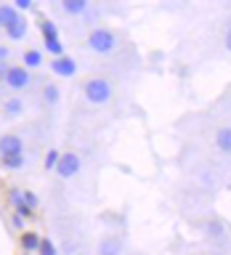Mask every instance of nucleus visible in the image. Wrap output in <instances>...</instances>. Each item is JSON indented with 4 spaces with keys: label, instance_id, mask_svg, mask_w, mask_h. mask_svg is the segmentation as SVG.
Returning a JSON list of instances; mask_svg holds the SVG:
<instances>
[{
    "label": "nucleus",
    "instance_id": "f257e3e1",
    "mask_svg": "<svg viewBox=\"0 0 231 255\" xmlns=\"http://www.w3.org/2000/svg\"><path fill=\"white\" fill-rule=\"evenodd\" d=\"M112 93H115V88L107 77H88L83 83V96L88 104H93V107H104V104L112 101Z\"/></svg>",
    "mask_w": 231,
    "mask_h": 255
},
{
    "label": "nucleus",
    "instance_id": "f03ea898",
    "mask_svg": "<svg viewBox=\"0 0 231 255\" xmlns=\"http://www.w3.org/2000/svg\"><path fill=\"white\" fill-rule=\"evenodd\" d=\"M85 45L91 48L93 53H112L117 48V35L112 29H107V27H96V29H91L88 32V37H85Z\"/></svg>",
    "mask_w": 231,
    "mask_h": 255
},
{
    "label": "nucleus",
    "instance_id": "7ed1b4c3",
    "mask_svg": "<svg viewBox=\"0 0 231 255\" xmlns=\"http://www.w3.org/2000/svg\"><path fill=\"white\" fill-rule=\"evenodd\" d=\"M3 83H5L8 91L19 93V91H24V88H29L32 75H29L27 67H21V64H13V67H8V75H5Z\"/></svg>",
    "mask_w": 231,
    "mask_h": 255
},
{
    "label": "nucleus",
    "instance_id": "20e7f679",
    "mask_svg": "<svg viewBox=\"0 0 231 255\" xmlns=\"http://www.w3.org/2000/svg\"><path fill=\"white\" fill-rule=\"evenodd\" d=\"M53 170L59 178H75V175L83 170V159H80L75 151H64V154H59V162H56Z\"/></svg>",
    "mask_w": 231,
    "mask_h": 255
},
{
    "label": "nucleus",
    "instance_id": "39448f33",
    "mask_svg": "<svg viewBox=\"0 0 231 255\" xmlns=\"http://www.w3.org/2000/svg\"><path fill=\"white\" fill-rule=\"evenodd\" d=\"M21 151H24V141L16 133L0 135V157H13V154H21Z\"/></svg>",
    "mask_w": 231,
    "mask_h": 255
},
{
    "label": "nucleus",
    "instance_id": "423d86ee",
    "mask_svg": "<svg viewBox=\"0 0 231 255\" xmlns=\"http://www.w3.org/2000/svg\"><path fill=\"white\" fill-rule=\"evenodd\" d=\"M51 69L56 72L59 77H75L77 75V61L72 59V56H59V59H53L51 61Z\"/></svg>",
    "mask_w": 231,
    "mask_h": 255
},
{
    "label": "nucleus",
    "instance_id": "0eeeda50",
    "mask_svg": "<svg viewBox=\"0 0 231 255\" xmlns=\"http://www.w3.org/2000/svg\"><path fill=\"white\" fill-rule=\"evenodd\" d=\"M99 255H122V239L119 237H104L99 242Z\"/></svg>",
    "mask_w": 231,
    "mask_h": 255
},
{
    "label": "nucleus",
    "instance_id": "6e6552de",
    "mask_svg": "<svg viewBox=\"0 0 231 255\" xmlns=\"http://www.w3.org/2000/svg\"><path fill=\"white\" fill-rule=\"evenodd\" d=\"M5 35H8V40H21L24 35H27V19H24V16L13 19V21L5 27Z\"/></svg>",
    "mask_w": 231,
    "mask_h": 255
},
{
    "label": "nucleus",
    "instance_id": "1a4fd4ad",
    "mask_svg": "<svg viewBox=\"0 0 231 255\" xmlns=\"http://www.w3.org/2000/svg\"><path fill=\"white\" fill-rule=\"evenodd\" d=\"M215 146H218L223 154H231V125L218 128V133H215Z\"/></svg>",
    "mask_w": 231,
    "mask_h": 255
},
{
    "label": "nucleus",
    "instance_id": "9d476101",
    "mask_svg": "<svg viewBox=\"0 0 231 255\" xmlns=\"http://www.w3.org/2000/svg\"><path fill=\"white\" fill-rule=\"evenodd\" d=\"M88 8H91V3H88V0H61V11H64V13H72V16L85 13Z\"/></svg>",
    "mask_w": 231,
    "mask_h": 255
},
{
    "label": "nucleus",
    "instance_id": "9b49d317",
    "mask_svg": "<svg viewBox=\"0 0 231 255\" xmlns=\"http://www.w3.org/2000/svg\"><path fill=\"white\" fill-rule=\"evenodd\" d=\"M3 115H5V117H21V115H24V101L19 99V96L8 99V101L3 104Z\"/></svg>",
    "mask_w": 231,
    "mask_h": 255
},
{
    "label": "nucleus",
    "instance_id": "f8f14e48",
    "mask_svg": "<svg viewBox=\"0 0 231 255\" xmlns=\"http://www.w3.org/2000/svg\"><path fill=\"white\" fill-rule=\"evenodd\" d=\"M21 67H27V69H37V67H43V53H40V51H35V48H29V51H24Z\"/></svg>",
    "mask_w": 231,
    "mask_h": 255
},
{
    "label": "nucleus",
    "instance_id": "ddd939ff",
    "mask_svg": "<svg viewBox=\"0 0 231 255\" xmlns=\"http://www.w3.org/2000/svg\"><path fill=\"white\" fill-rule=\"evenodd\" d=\"M19 242H21V250H37V245H40V234H35V231H21V237H19Z\"/></svg>",
    "mask_w": 231,
    "mask_h": 255
},
{
    "label": "nucleus",
    "instance_id": "4468645a",
    "mask_svg": "<svg viewBox=\"0 0 231 255\" xmlns=\"http://www.w3.org/2000/svg\"><path fill=\"white\" fill-rule=\"evenodd\" d=\"M59 85L56 83H45L43 85V101L48 104V107H56V104H59Z\"/></svg>",
    "mask_w": 231,
    "mask_h": 255
},
{
    "label": "nucleus",
    "instance_id": "2eb2a0df",
    "mask_svg": "<svg viewBox=\"0 0 231 255\" xmlns=\"http://www.w3.org/2000/svg\"><path fill=\"white\" fill-rule=\"evenodd\" d=\"M13 19H19V11H16L13 5H8V3H0V27H8Z\"/></svg>",
    "mask_w": 231,
    "mask_h": 255
},
{
    "label": "nucleus",
    "instance_id": "dca6fc26",
    "mask_svg": "<svg viewBox=\"0 0 231 255\" xmlns=\"http://www.w3.org/2000/svg\"><path fill=\"white\" fill-rule=\"evenodd\" d=\"M43 48L48 53H53V59H59V56H64V43L59 37H51V40H43Z\"/></svg>",
    "mask_w": 231,
    "mask_h": 255
},
{
    "label": "nucleus",
    "instance_id": "f3484780",
    "mask_svg": "<svg viewBox=\"0 0 231 255\" xmlns=\"http://www.w3.org/2000/svg\"><path fill=\"white\" fill-rule=\"evenodd\" d=\"M40 32H43V40H51V37H59V29H56V24L51 19H40L37 21Z\"/></svg>",
    "mask_w": 231,
    "mask_h": 255
},
{
    "label": "nucleus",
    "instance_id": "a211bd4d",
    "mask_svg": "<svg viewBox=\"0 0 231 255\" xmlns=\"http://www.w3.org/2000/svg\"><path fill=\"white\" fill-rule=\"evenodd\" d=\"M0 162L8 170H21L24 167V154H13V157H0Z\"/></svg>",
    "mask_w": 231,
    "mask_h": 255
},
{
    "label": "nucleus",
    "instance_id": "6ab92c4d",
    "mask_svg": "<svg viewBox=\"0 0 231 255\" xmlns=\"http://www.w3.org/2000/svg\"><path fill=\"white\" fill-rule=\"evenodd\" d=\"M37 253H40V255H56V245L51 242V239H43V237H40Z\"/></svg>",
    "mask_w": 231,
    "mask_h": 255
},
{
    "label": "nucleus",
    "instance_id": "aec40b11",
    "mask_svg": "<svg viewBox=\"0 0 231 255\" xmlns=\"http://www.w3.org/2000/svg\"><path fill=\"white\" fill-rule=\"evenodd\" d=\"M56 162H59V151H56V149H51V151L45 154V170H53V167H56Z\"/></svg>",
    "mask_w": 231,
    "mask_h": 255
},
{
    "label": "nucleus",
    "instance_id": "412c9836",
    "mask_svg": "<svg viewBox=\"0 0 231 255\" xmlns=\"http://www.w3.org/2000/svg\"><path fill=\"white\" fill-rule=\"evenodd\" d=\"M21 197H24V205H29L32 210H35V207H37V197L32 194V191H21Z\"/></svg>",
    "mask_w": 231,
    "mask_h": 255
},
{
    "label": "nucleus",
    "instance_id": "4be33fe9",
    "mask_svg": "<svg viewBox=\"0 0 231 255\" xmlns=\"http://www.w3.org/2000/svg\"><path fill=\"white\" fill-rule=\"evenodd\" d=\"M16 213H19V215H21V218H32V215H35V210H32V207H29V205H24V202H21L19 207H16Z\"/></svg>",
    "mask_w": 231,
    "mask_h": 255
},
{
    "label": "nucleus",
    "instance_id": "5701e85b",
    "mask_svg": "<svg viewBox=\"0 0 231 255\" xmlns=\"http://www.w3.org/2000/svg\"><path fill=\"white\" fill-rule=\"evenodd\" d=\"M13 8H16V11H29V8H32V0H16Z\"/></svg>",
    "mask_w": 231,
    "mask_h": 255
},
{
    "label": "nucleus",
    "instance_id": "b1692460",
    "mask_svg": "<svg viewBox=\"0 0 231 255\" xmlns=\"http://www.w3.org/2000/svg\"><path fill=\"white\" fill-rule=\"evenodd\" d=\"M11 202H13L16 207L24 202V197H21V191H19V189H11Z\"/></svg>",
    "mask_w": 231,
    "mask_h": 255
},
{
    "label": "nucleus",
    "instance_id": "393cba45",
    "mask_svg": "<svg viewBox=\"0 0 231 255\" xmlns=\"http://www.w3.org/2000/svg\"><path fill=\"white\" fill-rule=\"evenodd\" d=\"M11 221H13V226H16V229H21V226H24V218H21V215H19V213H16V215H13V218H11Z\"/></svg>",
    "mask_w": 231,
    "mask_h": 255
},
{
    "label": "nucleus",
    "instance_id": "a878e982",
    "mask_svg": "<svg viewBox=\"0 0 231 255\" xmlns=\"http://www.w3.org/2000/svg\"><path fill=\"white\" fill-rule=\"evenodd\" d=\"M5 75H8V64L0 61V80H5Z\"/></svg>",
    "mask_w": 231,
    "mask_h": 255
},
{
    "label": "nucleus",
    "instance_id": "bb28decb",
    "mask_svg": "<svg viewBox=\"0 0 231 255\" xmlns=\"http://www.w3.org/2000/svg\"><path fill=\"white\" fill-rule=\"evenodd\" d=\"M8 53H11V51H8L5 45H0V61H8Z\"/></svg>",
    "mask_w": 231,
    "mask_h": 255
},
{
    "label": "nucleus",
    "instance_id": "cd10ccee",
    "mask_svg": "<svg viewBox=\"0 0 231 255\" xmlns=\"http://www.w3.org/2000/svg\"><path fill=\"white\" fill-rule=\"evenodd\" d=\"M226 51H229V53H231V29H229V32H226Z\"/></svg>",
    "mask_w": 231,
    "mask_h": 255
}]
</instances>
